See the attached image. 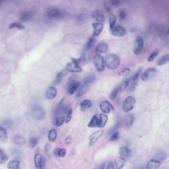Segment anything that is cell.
I'll return each instance as SVG.
<instances>
[{"label": "cell", "instance_id": "obj_1", "mask_svg": "<svg viewBox=\"0 0 169 169\" xmlns=\"http://www.w3.org/2000/svg\"><path fill=\"white\" fill-rule=\"evenodd\" d=\"M105 66L109 69H115L119 67L120 65V59L119 57L114 54H110L105 57Z\"/></svg>", "mask_w": 169, "mask_h": 169}, {"label": "cell", "instance_id": "obj_2", "mask_svg": "<svg viewBox=\"0 0 169 169\" xmlns=\"http://www.w3.org/2000/svg\"><path fill=\"white\" fill-rule=\"evenodd\" d=\"M81 58L78 59H73L71 62L68 63L66 67L67 71L71 73H80L82 71V69L79 66V64L81 62Z\"/></svg>", "mask_w": 169, "mask_h": 169}, {"label": "cell", "instance_id": "obj_3", "mask_svg": "<svg viewBox=\"0 0 169 169\" xmlns=\"http://www.w3.org/2000/svg\"><path fill=\"white\" fill-rule=\"evenodd\" d=\"M93 64L97 71H103L105 69L104 59L103 57L100 54H97L95 55L93 58Z\"/></svg>", "mask_w": 169, "mask_h": 169}, {"label": "cell", "instance_id": "obj_4", "mask_svg": "<svg viewBox=\"0 0 169 169\" xmlns=\"http://www.w3.org/2000/svg\"><path fill=\"white\" fill-rule=\"evenodd\" d=\"M144 48V39L141 36L136 38L134 42L133 52L135 55H138L141 53Z\"/></svg>", "mask_w": 169, "mask_h": 169}, {"label": "cell", "instance_id": "obj_5", "mask_svg": "<svg viewBox=\"0 0 169 169\" xmlns=\"http://www.w3.org/2000/svg\"><path fill=\"white\" fill-rule=\"evenodd\" d=\"M136 101L132 96H128L124 100L123 104V109L125 113H128L134 108Z\"/></svg>", "mask_w": 169, "mask_h": 169}, {"label": "cell", "instance_id": "obj_6", "mask_svg": "<svg viewBox=\"0 0 169 169\" xmlns=\"http://www.w3.org/2000/svg\"><path fill=\"white\" fill-rule=\"evenodd\" d=\"M31 116L36 120H41L44 118L45 112L42 108L37 106L32 109L31 112Z\"/></svg>", "mask_w": 169, "mask_h": 169}, {"label": "cell", "instance_id": "obj_7", "mask_svg": "<svg viewBox=\"0 0 169 169\" xmlns=\"http://www.w3.org/2000/svg\"><path fill=\"white\" fill-rule=\"evenodd\" d=\"M157 70L155 68H150L146 69L141 75V79L143 81L150 80L155 77L156 74Z\"/></svg>", "mask_w": 169, "mask_h": 169}, {"label": "cell", "instance_id": "obj_8", "mask_svg": "<svg viewBox=\"0 0 169 169\" xmlns=\"http://www.w3.org/2000/svg\"><path fill=\"white\" fill-rule=\"evenodd\" d=\"M111 34L113 36L117 37H122L126 34V29L121 26L117 25L114 26L113 28L110 29Z\"/></svg>", "mask_w": 169, "mask_h": 169}, {"label": "cell", "instance_id": "obj_9", "mask_svg": "<svg viewBox=\"0 0 169 169\" xmlns=\"http://www.w3.org/2000/svg\"><path fill=\"white\" fill-rule=\"evenodd\" d=\"M100 110L104 114H108L111 112V111L114 110V107L112 104L108 101H103L100 103Z\"/></svg>", "mask_w": 169, "mask_h": 169}, {"label": "cell", "instance_id": "obj_10", "mask_svg": "<svg viewBox=\"0 0 169 169\" xmlns=\"http://www.w3.org/2000/svg\"><path fill=\"white\" fill-rule=\"evenodd\" d=\"M47 15L49 18L53 19H56L62 18L63 16V14L60 10L54 8L49 9L47 11Z\"/></svg>", "mask_w": 169, "mask_h": 169}, {"label": "cell", "instance_id": "obj_11", "mask_svg": "<svg viewBox=\"0 0 169 169\" xmlns=\"http://www.w3.org/2000/svg\"><path fill=\"white\" fill-rule=\"evenodd\" d=\"M103 133V130H99L92 134L89 137V146H92L93 145H94L96 141L99 138V137L101 136Z\"/></svg>", "mask_w": 169, "mask_h": 169}, {"label": "cell", "instance_id": "obj_12", "mask_svg": "<svg viewBox=\"0 0 169 169\" xmlns=\"http://www.w3.org/2000/svg\"><path fill=\"white\" fill-rule=\"evenodd\" d=\"M34 164L35 167L39 169L43 168L45 165L46 160L40 154H37L34 156Z\"/></svg>", "mask_w": 169, "mask_h": 169}, {"label": "cell", "instance_id": "obj_13", "mask_svg": "<svg viewBox=\"0 0 169 169\" xmlns=\"http://www.w3.org/2000/svg\"><path fill=\"white\" fill-rule=\"evenodd\" d=\"M93 28L94 29L92 33L93 36L95 37L99 35L103 30L104 25L101 22H93L92 24Z\"/></svg>", "mask_w": 169, "mask_h": 169}, {"label": "cell", "instance_id": "obj_14", "mask_svg": "<svg viewBox=\"0 0 169 169\" xmlns=\"http://www.w3.org/2000/svg\"><path fill=\"white\" fill-rule=\"evenodd\" d=\"M91 16L92 18H94L97 22H105V16L103 13L100 10H96L93 11L91 13Z\"/></svg>", "mask_w": 169, "mask_h": 169}, {"label": "cell", "instance_id": "obj_15", "mask_svg": "<svg viewBox=\"0 0 169 169\" xmlns=\"http://www.w3.org/2000/svg\"><path fill=\"white\" fill-rule=\"evenodd\" d=\"M119 155L124 159H128L132 156V151L126 146L121 147L119 150Z\"/></svg>", "mask_w": 169, "mask_h": 169}, {"label": "cell", "instance_id": "obj_16", "mask_svg": "<svg viewBox=\"0 0 169 169\" xmlns=\"http://www.w3.org/2000/svg\"><path fill=\"white\" fill-rule=\"evenodd\" d=\"M108 119V116L104 114L98 115V124L97 128H102L106 126L107 124V121Z\"/></svg>", "mask_w": 169, "mask_h": 169}, {"label": "cell", "instance_id": "obj_17", "mask_svg": "<svg viewBox=\"0 0 169 169\" xmlns=\"http://www.w3.org/2000/svg\"><path fill=\"white\" fill-rule=\"evenodd\" d=\"M88 88H89V86H88V84H87L83 83L82 84H80L77 88L78 89L77 90V95H77V98L80 97L82 95H83L84 94H86L88 91Z\"/></svg>", "mask_w": 169, "mask_h": 169}, {"label": "cell", "instance_id": "obj_18", "mask_svg": "<svg viewBox=\"0 0 169 169\" xmlns=\"http://www.w3.org/2000/svg\"><path fill=\"white\" fill-rule=\"evenodd\" d=\"M57 89L54 86H51L47 90L45 93V97L47 99H52L57 96Z\"/></svg>", "mask_w": 169, "mask_h": 169}, {"label": "cell", "instance_id": "obj_19", "mask_svg": "<svg viewBox=\"0 0 169 169\" xmlns=\"http://www.w3.org/2000/svg\"><path fill=\"white\" fill-rule=\"evenodd\" d=\"M108 50V46L105 43H99L95 48V52L97 54L105 53Z\"/></svg>", "mask_w": 169, "mask_h": 169}, {"label": "cell", "instance_id": "obj_20", "mask_svg": "<svg viewBox=\"0 0 169 169\" xmlns=\"http://www.w3.org/2000/svg\"><path fill=\"white\" fill-rule=\"evenodd\" d=\"M161 163L159 160H156L155 159H151L150 160L147 164V168L148 169H158L160 166Z\"/></svg>", "mask_w": 169, "mask_h": 169}, {"label": "cell", "instance_id": "obj_21", "mask_svg": "<svg viewBox=\"0 0 169 169\" xmlns=\"http://www.w3.org/2000/svg\"><path fill=\"white\" fill-rule=\"evenodd\" d=\"M126 163L125 159L121 157H116L114 160V164L116 166V168L121 169L124 167Z\"/></svg>", "mask_w": 169, "mask_h": 169}, {"label": "cell", "instance_id": "obj_22", "mask_svg": "<svg viewBox=\"0 0 169 169\" xmlns=\"http://www.w3.org/2000/svg\"><path fill=\"white\" fill-rule=\"evenodd\" d=\"M96 43V38L93 36L90 37L88 40L87 42V43H86L85 49L87 50H90L91 49L94 47Z\"/></svg>", "mask_w": 169, "mask_h": 169}, {"label": "cell", "instance_id": "obj_23", "mask_svg": "<svg viewBox=\"0 0 169 169\" xmlns=\"http://www.w3.org/2000/svg\"><path fill=\"white\" fill-rule=\"evenodd\" d=\"M92 105V103L91 100H84L81 102L80 104V109L81 110L86 111L87 109L91 107Z\"/></svg>", "mask_w": 169, "mask_h": 169}, {"label": "cell", "instance_id": "obj_24", "mask_svg": "<svg viewBox=\"0 0 169 169\" xmlns=\"http://www.w3.org/2000/svg\"><path fill=\"white\" fill-rule=\"evenodd\" d=\"M32 17V14L31 12H24L21 15L20 20L22 22H27L31 20Z\"/></svg>", "mask_w": 169, "mask_h": 169}, {"label": "cell", "instance_id": "obj_25", "mask_svg": "<svg viewBox=\"0 0 169 169\" xmlns=\"http://www.w3.org/2000/svg\"><path fill=\"white\" fill-rule=\"evenodd\" d=\"M68 73V71H67L66 69L62 70V71H61L60 73H58L56 77L55 80L54 82V83L55 84H58L61 82L62 79L63 77L66 76V75Z\"/></svg>", "mask_w": 169, "mask_h": 169}, {"label": "cell", "instance_id": "obj_26", "mask_svg": "<svg viewBox=\"0 0 169 169\" xmlns=\"http://www.w3.org/2000/svg\"><path fill=\"white\" fill-rule=\"evenodd\" d=\"M9 156L4 150L0 148V164H4L9 160Z\"/></svg>", "mask_w": 169, "mask_h": 169}, {"label": "cell", "instance_id": "obj_27", "mask_svg": "<svg viewBox=\"0 0 169 169\" xmlns=\"http://www.w3.org/2000/svg\"><path fill=\"white\" fill-rule=\"evenodd\" d=\"M13 143H14V144L18 145H22L26 143L25 139L21 136H18V135L15 136L13 138Z\"/></svg>", "mask_w": 169, "mask_h": 169}, {"label": "cell", "instance_id": "obj_28", "mask_svg": "<svg viewBox=\"0 0 169 169\" xmlns=\"http://www.w3.org/2000/svg\"><path fill=\"white\" fill-rule=\"evenodd\" d=\"M20 162L18 161H11L7 164V168L10 169H20Z\"/></svg>", "mask_w": 169, "mask_h": 169}, {"label": "cell", "instance_id": "obj_29", "mask_svg": "<svg viewBox=\"0 0 169 169\" xmlns=\"http://www.w3.org/2000/svg\"><path fill=\"white\" fill-rule=\"evenodd\" d=\"M135 117L132 114H128L126 117V124L128 127H131L134 124Z\"/></svg>", "mask_w": 169, "mask_h": 169}, {"label": "cell", "instance_id": "obj_30", "mask_svg": "<svg viewBox=\"0 0 169 169\" xmlns=\"http://www.w3.org/2000/svg\"><path fill=\"white\" fill-rule=\"evenodd\" d=\"M169 62V55L168 54L163 56L157 62V64L158 66H163L167 64Z\"/></svg>", "mask_w": 169, "mask_h": 169}, {"label": "cell", "instance_id": "obj_31", "mask_svg": "<svg viewBox=\"0 0 169 169\" xmlns=\"http://www.w3.org/2000/svg\"><path fill=\"white\" fill-rule=\"evenodd\" d=\"M80 84V82H77L68 87V93L69 94H73V93L77 91V89Z\"/></svg>", "mask_w": 169, "mask_h": 169}, {"label": "cell", "instance_id": "obj_32", "mask_svg": "<svg viewBox=\"0 0 169 169\" xmlns=\"http://www.w3.org/2000/svg\"><path fill=\"white\" fill-rule=\"evenodd\" d=\"M130 81V79L129 78H127L123 80V81L121 82V83L119 84V86H118L119 91H123L124 90L126 89V87H128L129 82Z\"/></svg>", "mask_w": 169, "mask_h": 169}, {"label": "cell", "instance_id": "obj_33", "mask_svg": "<svg viewBox=\"0 0 169 169\" xmlns=\"http://www.w3.org/2000/svg\"><path fill=\"white\" fill-rule=\"evenodd\" d=\"M98 115H95L93 116L89 122L88 126L90 128H97L98 124Z\"/></svg>", "mask_w": 169, "mask_h": 169}, {"label": "cell", "instance_id": "obj_34", "mask_svg": "<svg viewBox=\"0 0 169 169\" xmlns=\"http://www.w3.org/2000/svg\"><path fill=\"white\" fill-rule=\"evenodd\" d=\"M108 18L109 20V24H110V28L111 29L116 24L117 18L114 14H108Z\"/></svg>", "mask_w": 169, "mask_h": 169}, {"label": "cell", "instance_id": "obj_35", "mask_svg": "<svg viewBox=\"0 0 169 169\" xmlns=\"http://www.w3.org/2000/svg\"><path fill=\"white\" fill-rule=\"evenodd\" d=\"M159 52H160V50L159 49L154 50L153 52H152L151 54L148 57V61L149 62H151L154 61L157 56H158Z\"/></svg>", "mask_w": 169, "mask_h": 169}, {"label": "cell", "instance_id": "obj_36", "mask_svg": "<svg viewBox=\"0 0 169 169\" xmlns=\"http://www.w3.org/2000/svg\"><path fill=\"white\" fill-rule=\"evenodd\" d=\"M78 79V77L77 76V75H72L69 77L68 79V82L67 84V86L68 88L71 85H73V84L75 83V82H77Z\"/></svg>", "mask_w": 169, "mask_h": 169}, {"label": "cell", "instance_id": "obj_37", "mask_svg": "<svg viewBox=\"0 0 169 169\" xmlns=\"http://www.w3.org/2000/svg\"><path fill=\"white\" fill-rule=\"evenodd\" d=\"M57 130L55 128L51 130L48 134V139L51 141H54L57 138Z\"/></svg>", "mask_w": 169, "mask_h": 169}, {"label": "cell", "instance_id": "obj_38", "mask_svg": "<svg viewBox=\"0 0 169 169\" xmlns=\"http://www.w3.org/2000/svg\"><path fill=\"white\" fill-rule=\"evenodd\" d=\"M95 79V75L93 73H90L84 79L83 83L88 84L90 83L91 82H93Z\"/></svg>", "mask_w": 169, "mask_h": 169}, {"label": "cell", "instance_id": "obj_39", "mask_svg": "<svg viewBox=\"0 0 169 169\" xmlns=\"http://www.w3.org/2000/svg\"><path fill=\"white\" fill-rule=\"evenodd\" d=\"M9 28L10 29H13L14 28H17L20 30H23L25 29V27L24 25L22 24V23L19 22H14L11 23L9 25Z\"/></svg>", "mask_w": 169, "mask_h": 169}, {"label": "cell", "instance_id": "obj_40", "mask_svg": "<svg viewBox=\"0 0 169 169\" xmlns=\"http://www.w3.org/2000/svg\"><path fill=\"white\" fill-rule=\"evenodd\" d=\"M65 121V117H57L54 121V125L56 126H60L64 124Z\"/></svg>", "mask_w": 169, "mask_h": 169}, {"label": "cell", "instance_id": "obj_41", "mask_svg": "<svg viewBox=\"0 0 169 169\" xmlns=\"http://www.w3.org/2000/svg\"><path fill=\"white\" fill-rule=\"evenodd\" d=\"M88 51V50H86L85 49L82 52L81 60L82 59L83 61L85 62H88L90 59V55Z\"/></svg>", "mask_w": 169, "mask_h": 169}, {"label": "cell", "instance_id": "obj_42", "mask_svg": "<svg viewBox=\"0 0 169 169\" xmlns=\"http://www.w3.org/2000/svg\"><path fill=\"white\" fill-rule=\"evenodd\" d=\"M7 132L5 128L0 126V140H5L7 139Z\"/></svg>", "mask_w": 169, "mask_h": 169}, {"label": "cell", "instance_id": "obj_43", "mask_svg": "<svg viewBox=\"0 0 169 169\" xmlns=\"http://www.w3.org/2000/svg\"><path fill=\"white\" fill-rule=\"evenodd\" d=\"M130 69L128 68H124L123 69H121V71H120L119 73V75L120 76H122V77H126L128 75H129L130 73Z\"/></svg>", "mask_w": 169, "mask_h": 169}, {"label": "cell", "instance_id": "obj_44", "mask_svg": "<svg viewBox=\"0 0 169 169\" xmlns=\"http://www.w3.org/2000/svg\"><path fill=\"white\" fill-rule=\"evenodd\" d=\"M29 144L31 147H34L37 144L38 140L37 138H36L35 137H31L29 140Z\"/></svg>", "mask_w": 169, "mask_h": 169}, {"label": "cell", "instance_id": "obj_45", "mask_svg": "<svg viewBox=\"0 0 169 169\" xmlns=\"http://www.w3.org/2000/svg\"><path fill=\"white\" fill-rule=\"evenodd\" d=\"M119 124H120V121H118L117 123H116V125H115L113 127L111 128L110 130H109L108 132V135H110L112 134L113 133H114V132H115L117 128H119Z\"/></svg>", "mask_w": 169, "mask_h": 169}, {"label": "cell", "instance_id": "obj_46", "mask_svg": "<svg viewBox=\"0 0 169 169\" xmlns=\"http://www.w3.org/2000/svg\"><path fill=\"white\" fill-rule=\"evenodd\" d=\"M142 70H143V68L142 67H140L138 69H137V71L135 72L134 75L132 77V80L134 81L137 80V79L138 78L139 75H140L141 73H142Z\"/></svg>", "mask_w": 169, "mask_h": 169}, {"label": "cell", "instance_id": "obj_47", "mask_svg": "<svg viewBox=\"0 0 169 169\" xmlns=\"http://www.w3.org/2000/svg\"><path fill=\"white\" fill-rule=\"evenodd\" d=\"M119 137V132H114V133L112 134L109 140L111 141H114L117 140V139H118Z\"/></svg>", "mask_w": 169, "mask_h": 169}, {"label": "cell", "instance_id": "obj_48", "mask_svg": "<svg viewBox=\"0 0 169 169\" xmlns=\"http://www.w3.org/2000/svg\"><path fill=\"white\" fill-rule=\"evenodd\" d=\"M119 91V89L118 87H117L112 91V92L111 93L110 96V98L111 100H114V99L116 97V96L117 95V93Z\"/></svg>", "mask_w": 169, "mask_h": 169}, {"label": "cell", "instance_id": "obj_49", "mask_svg": "<svg viewBox=\"0 0 169 169\" xmlns=\"http://www.w3.org/2000/svg\"><path fill=\"white\" fill-rule=\"evenodd\" d=\"M67 117H66V123H68L69 122L71 119V116H72V109L71 108L68 109V111L67 112Z\"/></svg>", "mask_w": 169, "mask_h": 169}, {"label": "cell", "instance_id": "obj_50", "mask_svg": "<svg viewBox=\"0 0 169 169\" xmlns=\"http://www.w3.org/2000/svg\"><path fill=\"white\" fill-rule=\"evenodd\" d=\"M119 19L121 20H125L126 18V13L124 10H121L119 11Z\"/></svg>", "mask_w": 169, "mask_h": 169}, {"label": "cell", "instance_id": "obj_51", "mask_svg": "<svg viewBox=\"0 0 169 169\" xmlns=\"http://www.w3.org/2000/svg\"><path fill=\"white\" fill-rule=\"evenodd\" d=\"M66 152H67V151H66V149H64V148L60 149L59 152V157H64L66 155Z\"/></svg>", "mask_w": 169, "mask_h": 169}, {"label": "cell", "instance_id": "obj_52", "mask_svg": "<svg viewBox=\"0 0 169 169\" xmlns=\"http://www.w3.org/2000/svg\"><path fill=\"white\" fill-rule=\"evenodd\" d=\"M168 155L166 153H161L159 155L158 158L160 160H165L167 158Z\"/></svg>", "mask_w": 169, "mask_h": 169}, {"label": "cell", "instance_id": "obj_53", "mask_svg": "<svg viewBox=\"0 0 169 169\" xmlns=\"http://www.w3.org/2000/svg\"><path fill=\"white\" fill-rule=\"evenodd\" d=\"M111 3L115 7H118L121 3V0H111Z\"/></svg>", "mask_w": 169, "mask_h": 169}, {"label": "cell", "instance_id": "obj_54", "mask_svg": "<svg viewBox=\"0 0 169 169\" xmlns=\"http://www.w3.org/2000/svg\"><path fill=\"white\" fill-rule=\"evenodd\" d=\"M115 168V166L114 163H113V161H111V162H110L108 166V169H113Z\"/></svg>", "mask_w": 169, "mask_h": 169}, {"label": "cell", "instance_id": "obj_55", "mask_svg": "<svg viewBox=\"0 0 169 169\" xmlns=\"http://www.w3.org/2000/svg\"><path fill=\"white\" fill-rule=\"evenodd\" d=\"M71 138L70 136H69L65 139V143L67 145L70 144L71 143Z\"/></svg>", "mask_w": 169, "mask_h": 169}, {"label": "cell", "instance_id": "obj_56", "mask_svg": "<svg viewBox=\"0 0 169 169\" xmlns=\"http://www.w3.org/2000/svg\"><path fill=\"white\" fill-rule=\"evenodd\" d=\"M60 149V148H57L54 150V154L56 157H59V150Z\"/></svg>", "mask_w": 169, "mask_h": 169}, {"label": "cell", "instance_id": "obj_57", "mask_svg": "<svg viewBox=\"0 0 169 169\" xmlns=\"http://www.w3.org/2000/svg\"><path fill=\"white\" fill-rule=\"evenodd\" d=\"M105 164H106V163H103V164H102L100 168H99V169H104L105 168Z\"/></svg>", "mask_w": 169, "mask_h": 169}]
</instances>
